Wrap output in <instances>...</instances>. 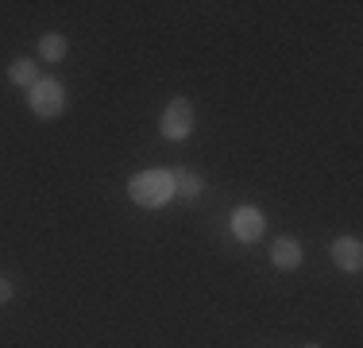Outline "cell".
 Segmentation results:
<instances>
[{"label": "cell", "mask_w": 363, "mask_h": 348, "mask_svg": "<svg viewBox=\"0 0 363 348\" xmlns=\"http://www.w3.org/2000/svg\"><path fill=\"white\" fill-rule=\"evenodd\" d=\"M128 197L140 209H159L174 197V170H140L128 182Z\"/></svg>", "instance_id": "1"}, {"label": "cell", "mask_w": 363, "mask_h": 348, "mask_svg": "<svg viewBox=\"0 0 363 348\" xmlns=\"http://www.w3.org/2000/svg\"><path fill=\"white\" fill-rule=\"evenodd\" d=\"M28 104H31V112L43 116V120L62 116V112H66V89H62V82H55V77H39V82L28 89Z\"/></svg>", "instance_id": "2"}, {"label": "cell", "mask_w": 363, "mask_h": 348, "mask_svg": "<svg viewBox=\"0 0 363 348\" xmlns=\"http://www.w3.org/2000/svg\"><path fill=\"white\" fill-rule=\"evenodd\" d=\"M159 128H162V136H167V139L182 143V139L194 132V104H189L186 97H174L167 104V112H162Z\"/></svg>", "instance_id": "3"}, {"label": "cell", "mask_w": 363, "mask_h": 348, "mask_svg": "<svg viewBox=\"0 0 363 348\" xmlns=\"http://www.w3.org/2000/svg\"><path fill=\"white\" fill-rule=\"evenodd\" d=\"M263 229H267V221H263V213H259L255 205H240L236 213H232V236L236 240L252 244V240L263 236Z\"/></svg>", "instance_id": "4"}, {"label": "cell", "mask_w": 363, "mask_h": 348, "mask_svg": "<svg viewBox=\"0 0 363 348\" xmlns=\"http://www.w3.org/2000/svg\"><path fill=\"white\" fill-rule=\"evenodd\" d=\"M333 263L340 267V271H359L363 267V244L356 236L333 240Z\"/></svg>", "instance_id": "5"}, {"label": "cell", "mask_w": 363, "mask_h": 348, "mask_svg": "<svg viewBox=\"0 0 363 348\" xmlns=\"http://www.w3.org/2000/svg\"><path fill=\"white\" fill-rule=\"evenodd\" d=\"M271 263L279 267V271H294V267L301 263V244L294 236H279L271 248Z\"/></svg>", "instance_id": "6"}, {"label": "cell", "mask_w": 363, "mask_h": 348, "mask_svg": "<svg viewBox=\"0 0 363 348\" xmlns=\"http://www.w3.org/2000/svg\"><path fill=\"white\" fill-rule=\"evenodd\" d=\"M8 77H12V85H23V89H31V85L39 82V66L31 62V58H16V62L8 66Z\"/></svg>", "instance_id": "7"}, {"label": "cell", "mask_w": 363, "mask_h": 348, "mask_svg": "<svg viewBox=\"0 0 363 348\" xmlns=\"http://www.w3.org/2000/svg\"><path fill=\"white\" fill-rule=\"evenodd\" d=\"M39 58H43V62H62V58H66V39H62V35H58V31L43 35V39H39Z\"/></svg>", "instance_id": "8"}, {"label": "cell", "mask_w": 363, "mask_h": 348, "mask_svg": "<svg viewBox=\"0 0 363 348\" xmlns=\"http://www.w3.org/2000/svg\"><path fill=\"white\" fill-rule=\"evenodd\" d=\"M201 190H205V182L197 178L194 170H178L174 174V194H182V197H189V202H194V197H201Z\"/></svg>", "instance_id": "9"}, {"label": "cell", "mask_w": 363, "mask_h": 348, "mask_svg": "<svg viewBox=\"0 0 363 348\" xmlns=\"http://www.w3.org/2000/svg\"><path fill=\"white\" fill-rule=\"evenodd\" d=\"M8 298H12V283H8V278L4 275H0V306H4V302Z\"/></svg>", "instance_id": "10"}, {"label": "cell", "mask_w": 363, "mask_h": 348, "mask_svg": "<svg viewBox=\"0 0 363 348\" xmlns=\"http://www.w3.org/2000/svg\"><path fill=\"white\" fill-rule=\"evenodd\" d=\"M306 348H317V344H306Z\"/></svg>", "instance_id": "11"}]
</instances>
